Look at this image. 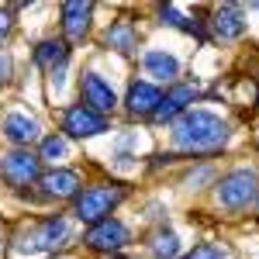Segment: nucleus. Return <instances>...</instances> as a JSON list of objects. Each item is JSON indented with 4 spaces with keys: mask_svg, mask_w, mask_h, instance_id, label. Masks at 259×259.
I'll return each mask as SVG.
<instances>
[{
    "mask_svg": "<svg viewBox=\"0 0 259 259\" xmlns=\"http://www.w3.org/2000/svg\"><path fill=\"white\" fill-rule=\"evenodd\" d=\"M211 28H214V35L218 38H239L242 31H245V18H242V7L239 4H225L214 11V18H211Z\"/></svg>",
    "mask_w": 259,
    "mask_h": 259,
    "instance_id": "obj_14",
    "label": "nucleus"
},
{
    "mask_svg": "<svg viewBox=\"0 0 259 259\" xmlns=\"http://www.w3.org/2000/svg\"><path fill=\"white\" fill-rule=\"evenodd\" d=\"M90 14H94V4H87V0L62 4V31H66V38H83L87 28H90Z\"/></svg>",
    "mask_w": 259,
    "mask_h": 259,
    "instance_id": "obj_11",
    "label": "nucleus"
},
{
    "mask_svg": "<svg viewBox=\"0 0 259 259\" xmlns=\"http://www.w3.org/2000/svg\"><path fill=\"white\" fill-rule=\"evenodd\" d=\"M142 66H145L149 76H156V80H162V83H173L180 76V59L169 56L166 49H149V52L142 56Z\"/></svg>",
    "mask_w": 259,
    "mask_h": 259,
    "instance_id": "obj_12",
    "label": "nucleus"
},
{
    "mask_svg": "<svg viewBox=\"0 0 259 259\" xmlns=\"http://www.w3.org/2000/svg\"><path fill=\"white\" fill-rule=\"evenodd\" d=\"M121 197H124L121 187H90L73 197V214L87 225H97V221L111 218V211L121 204Z\"/></svg>",
    "mask_w": 259,
    "mask_h": 259,
    "instance_id": "obj_3",
    "label": "nucleus"
},
{
    "mask_svg": "<svg viewBox=\"0 0 259 259\" xmlns=\"http://www.w3.org/2000/svg\"><path fill=\"white\" fill-rule=\"evenodd\" d=\"M256 107H259V90H256Z\"/></svg>",
    "mask_w": 259,
    "mask_h": 259,
    "instance_id": "obj_24",
    "label": "nucleus"
},
{
    "mask_svg": "<svg viewBox=\"0 0 259 259\" xmlns=\"http://www.w3.org/2000/svg\"><path fill=\"white\" fill-rule=\"evenodd\" d=\"M83 104H87L90 111L104 114V111H114L118 97H114L111 83H104L100 73H87V76H83Z\"/></svg>",
    "mask_w": 259,
    "mask_h": 259,
    "instance_id": "obj_9",
    "label": "nucleus"
},
{
    "mask_svg": "<svg viewBox=\"0 0 259 259\" xmlns=\"http://www.w3.org/2000/svg\"><path fill=\"white\" fill-rule=\"evenodd\" d=\"M35 62H38L41 69H49V73H59V69H66V62H69V49H66V41L45 38L38 49H35Z\"/></svg>",
    "mask_w": 259,
    "mask_h": 259,
    "instance_id": "obj_16",
    "label": "nucleus"
},
{
    "mask_svg": "<svg viewBox=\"0 0 259 259\" xmlns=\"http://www.w3.org/2000/svg\"><path fill=\"white\" fill-rule=\"evenodd\" d=\"M7 31H11V11H0V41L7 38Z\"/></svg>",
    "mask_w": 259,
    "mask_h": 259,
    "instance_id": "obj_23",
    "label": "nucleus"
},
{
    "mask_svg": "<svg viewBox=\"0 0 259 259\" xmlns=\"http://www.w3.org/2000/svg\"><path fill=\"white\" fill-rule=\"evenodd\" d=\"M194 97H197V90H194L190 83H173V87L166 90V97L159 100V107L152 111V118H156V121H173V118H180V114H187V111H190Z\"/></svg>",
    "mask_w": 259,
    "mask_h": 259,
    "instance_id": "obj_8",
    "label": "nucleus"
},
{
    "mask_svg": "<svg viewBox=\"0 0 259 259\" xmlns=\"http://www.w3.org/2000/svg\"><path fill=\"white\" fill-rule=\"evenodd\" d=\"M7 76H11V56H7V52H0V87L7 83Z\"/></svg>",
    "mask_w": 259,
    "mask_h": 259,
    "instance_id": "obj_22",
    "label": "nucleus"
},
{
    "mask_svg": "<svg viewBox=\"0 0 259 259\" xmlns=\"http://www.w3.org/2000/svg\"><path fill=\"white\" fill-rule=\"evenodd\" d=\"M104 45H107V49H114L118 56H132V52H135V45H139L135 28H132L128 21H114V24L104 31Z\"/></svg>",
    "mask_w": 259,
    "mask_h": 259,
    "instance_id": "obj_17",
    "label": "nucleus"
},
{
    "mask_svg": "<svg viewBox=\"0 0 259 259\" xmlns=\"http://www.w3.org/2000/svg\"><path fill=\"white\" fill-rule=\"evenodd\" d=\"M4 139L14 142V145H31V142L38 139V121L28 118V114H21V111H14V114H7L4 118Z\"/></svg>",
    "mask_w": 259,
    "mask_h": 259,
    "instance_id": "obj_13",
    "label": "nucleus"
},
{
    "mask_svg": "<svg viewBox=\"0 0 259 259\" xmlns=\"http://www.w3.org/2000/svg\"><path fill=\"white\" fill-rule=\"evenodd\" d=\"M159 100H162L159 87H152V83H132L124 104H128V111H132L135 118H142V114H152V111L159 107Z\"/></svg>",
    "mask_w": 259,
    "mask_h": 259,
    "instance_id": "obj_15",
    "label": "nucleus"
},
{
    "mask_svg": "<svg viewBox=\"0 0 259 259\" xmlns=\"http://www.w3.org/2000/svg\"><path fill=\"white\" fill-rule=\"evenodd\" d=\"M0 177L11 187H28L31 180H38V159L24 149H14V152L0 156Z\"/></svg>",
    "mask_w": 259,
    "mask_h": 259,
    "instance_id": "obj_6",
    "label": "nucleus"
},
{
    "mask_svg": "<svg viewBox=\"0 0 259 259\" xmlns=\"http://www.w3.org/2000/svg\"><path fill=\"white\" fill-rule=\"evenodd\" d=\"M180 252V239L173 235V232H159L156 235V256L159 259H173Z\"/></svg>",
    "mask_w": 259,
    "mask_h": 259,
    "instance_id": "obj_20",
    "label": "nucleus"
},
{
    "mask_svg": "<svg viewBox=\"0 0 259 259\" xmlns=\"http://www.w3.org/2000/svg\"><path fill=\"white\" fill-rule=\"evenodd\" d=\"M69 239H73L69 221L56 214V218H45V221H38L35 228H28L18 239L14 249H18L21 256H38V252H56V249H62Z\"/></svg>",
    "mask_w": 259,
    "mask_h": 259,
    "instance_id": "obj_2",
    "label": "nucleus"
},
{
    "mask_svg": "<svg viewBox=\"0 0 259 259\" xmlns=\"http://www.w3.org/2000/svg\"><path fill=\"white\" fill-rule=\"evenodd\" d=\"M259 197V177L256 169H232L218 183V200L228 211H242Z\"/></svg>",
    "mask_w": 259,
    "mask_h": 259,
    "instance_id": "obj_4",
    "label": "nucleus"
},
{
    "mask_svg": "<svg viewBox=\"0 0 259 259\" xmlns=\"http://www.w3.org/2000/svg\"><path fill=\"white\" fill-rule=\"evenodd\" d=\"M124 242H128V228L118 218H104L97 225H90V232H87V245L97 252H114Z\"/></svg>",
    "mask_w": 259,
    "mask_h": 259,
    "instance_id": "obj_7",
    "label": "nucleus"
},
{
    "mask_svg": "<svg viewBox=\"0 0 259 259\" xmlns=\"http://www.w3.org/2000/svg\"><path fill=\"white\" fill-rule=\"evenodd\" d=\"M66 152H69L66 135H49V139H41V156H38V159H45V162H62V159H66Z\"/></svg>",
    "mask_w": 259,
    "mask_h": 259,
    "instance_id": "obj_18",
    "label": "nucleus"
},
{
    "mask_svg": "<svg viewBox=\"0 0 259 259\" xmlns=\"http://www.w3.org/2000/svg\"><path fill=\"white\" fill-rule=\"evenodd\" d=\"M38 183H41V194L45 197H56V200L80 194V177L73 169H49L45 177H38Z\"/></svg>",
    "mask_w": 259,
    "mask_h": 259,
    "instance_id": "obj_10",
    "label": "nucleus"
},
{
    "mask_svg": "<svg viewBox=\"0 0 259 259\" xmlns=\"http://www.w3.org/2000/svg\"><path fill=\"white\" fill-rule=\"evenodd\" d=\"M187 259H228V252H225L221 245H211V242H207V245H197Z\"/></svg>",
    "mask_w": 259,
    "mask_h": 259,
    "instance_id": "obj_21",
    "label": "nucleus"
},
{
    "mask_svg": "<svg viewBox=\"0 0 259 259\" xmlns=\"http://www.w3.org/2000/svg\"><path fill=\"white\" fill-rule=\"evenodd\" d=\"M228 142V124L211 111H187L173 124V145L183 152H214Z\"/></svg>",
    "mask_w": 259,
    "mask_h": 259,
    "instance_id": "obj_1",
    "label": "nucleus"
},
{
    "mask_svg": "<svg viewBox=\"0 0 259 259\" xmlns=\"http://www.w3.org/2000/svg\"><path fill=\"white\" fill-rule=\"evenodd\" d=\"M62 132L69 139H94L100 132H107V118L97 114V111H90L87 104H76V107H69L62 114Z\"/></svg>",
    "mask_w": 259,
    "mask_h": 259,
    "instance_id": "obj_5",
    "label": "nucleus"
},
{
    "mask_svg": "<svg viewBox=\"0 0 259 259\" xmlns=\"http://www.w3.org/2000/svg\"><path fill=\"white\" fill-rule=\"evenodd\" d=\"M159 18H162V24H173V28H183V31H194V35H197V21L190 24V21L183 18V14H180L177 7H173V4L159 7Z\"/></svg>",
    "mask_w": 259,
    "mask_h": 259,
    "instance_id": "obj_19",
    "label": "nucleus"
}]
</instances>
